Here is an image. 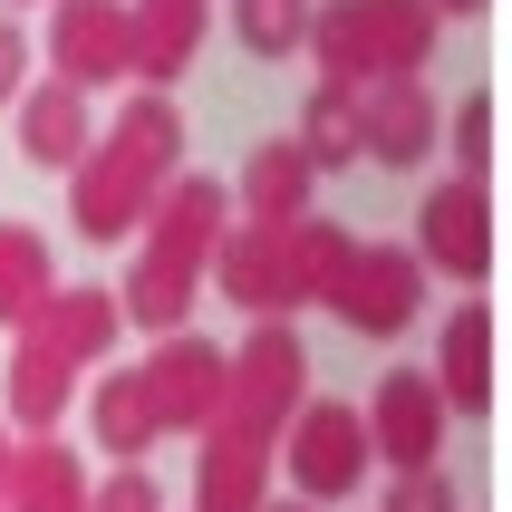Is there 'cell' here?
<instances>
[{"mask_svg":"<svg viewBox=\"0 0 512 512\" xmlns=\"http://www.w3.org/2000/svg\"><path fill=\"white\" fill-rule=\"evenodd\" d=\"M319 58H329V87H358V78H416L435 49V10L426 0H348L329 20H310Z\"/></svg>","mask_w":512,"mask_h":512,"instance_id":"6da1fadb","label":"cell"},{"mask_svg":"<svg viewBox=\"0 0 512 512\" xmlns=\"http://www.w3.org/2000/svg\"><path fill=\"white\" fill-rule=\"evenodd\" d=\"M165 136H174V116L145 97V107L116 126L107 155L78 165V232H87V242H107V232H126V223L145 213V184L165 174Z\"/></svg>","mask_w":512,"mask_h":512,"instance_id":"7a4b0ae2","label":"cell"},{"mask_svg":"<svg viewBox=\"0 0 512 512\" xmlns=\"http://www.w3.org/2000/svg\"><path fill=\"white\" fill-rule=\"evenodd\" d=\"M300 368H310V358H300V339H290L281 319L252 329V348L223 358V426L242 435V445H271V426L300 406Z\"/></svg>","mask_w":512,"mask_h":512,"instance_id":"3957f363","label":"cell"},{"mask_svg":"<svg viewBox=\"0 0 512 512\" xmlns=\"http://www.w3.org/2000/svg\"><path fill=\"white\" fill-rule=\"evenodd\" d=\"M358 474H368V416L339 406V397H310L300 426H290V484H300V503L358 493Z\"/></svg>","mask_w":512,"mask_h":512,"instance_id":"277c9868","label":"cell"},{"mask_svg":"<svg viewBox=\"0 0 512 512\" xmlns=\"http://www.w3.org/2000/svg\"><path fill=\"white\" fill-rule=\"evenodd\" d=\"M416 252H397V242H368V252H348L339 290H329V310L348 319V329H368V339H397L406 310H416Z\"/></svg>","mask_w":512,"mask_h":512,"instance_id":"5b68a950","label":"cell"},{"mask_svg":"<svg viewBox=\"0 0 512 512\" xmlns=\"http://www.w3.org/2000/svg\"><path fill=\"white\" fill-rule=\"evenodd\" d=\"M368 455H387L397 474H426V464L445 455V397H435V377L397 368L387 387H377V406H368Z\"/></svg>","mask_w":512,"mask_h":512,"instance_id":"8992f818","label":"cell"},{"mask_svg":"<svg viewBox=\"0 0 512 512\" xmlns=\"http://www.w3.org/2000/svg\"><path fill=\"white\" fill-rule=\"evenodd\" d=\"M58 78L68 87H97V78H126L136 68V20H126V0H58Z\"/></svg>","mask_w":512,"mask_h":512,"instance_id":"52a82bcc","label":"cell"},{"mask_svg":"<svg viewBox=\"0 0 512 512\" xmlns=\"http://www.w3.org/2000/svg\"><path fill=\"white\" fill-rule=\"evenodd\" d=\"M145 397H155V426H203V416H223V348H203L194 329L184 339L155 348V368H145Z\"/></svg>","mask_w":512,"mask_h":512,"instance_id":"ba28073f","label":"cell"},{"mask_svg":"<svg viewBox=\"0 0 512 512\" xmlns=\"http://www.w3.org/2000/svg\"><path fill=\"white\" fill-rule=\"evenodd\" d=\"M426 261L445 281H484L493 271V203H484L474 174H455V184L426 203Z\"/></svg>","mask_w":512,"mask_h":512,"instance_id":"9c48e42d","label":"cell"},{"mask_svg":"<svg viewBox=\"0 0 512 512\" xmlns=\"http://www.w3.org/2000/svg\"><path fill=\"white\" fill-rule=\"evenodd\" d=\"M435 145V107L416 78H377L368 97H358V155H387V165H416Z\"/></svg>","mask_w":512,"mask_h":512,"instance_id":"30bf717a","label":"cell"},{"mask_svg":"<svg viewBox=\"0 0 512 512\" xmlns=\"http://www.w3.org/2000/svg\"><path fill=\"white\" fill-rule=\"evenodd\" d=\"M165 223H155V271H184L194 281L203 271V252H213V232H223V184H203V174H184V184H165Z\"/></svg>","mask_w":512,"mask_h":512,"instance_id":"8fae6325","label":"cell"},{"mask_svg":"<svg viewBox=\"0 0 512 512\" xmlns=\"http://www.w3.org/2000/svg\"><path fill=\"white\" fill-rule=\"evenodd\" d=\"M435 397H445V416H493V310L484 300H464L445 319V377H435Z\"/></svg>","mask_w":512,"mask_h":512,"instance_id":"7c38bea8","label":"cell"},{"mask_svg":"<svg viewBox=\"0 0 512 512\" xmlns=\"http://www.w3.org/2000/svg\"><path fill=\"white\" fill-rule=\"evenodd\" d=\"M223 290L242 300V310H290L300 300V281H290V242L281 232H242V242H223Z\"/></svg>","mask_w":512,"mask_h":512,"instance_id":"4fadbf2b","label":"cell"},{"mask_svg":"<svg viewBox=\"0 0 512 512\" xmlns=\"http://www.w3.org/2000/svg\"><path fill=\"white\" fill-rule=\"evenodd\" d=\"M20 145H29V165H87V107L68 78H49L20 107Z\"/></svg>","mask_w":512,"mask_h":512,"instance_id":"5bb4252c","label":"cell"},{"mask_svg":"<svg viewBox=\"0 0 512 512\" xmlns=\"http://www.w3.org/2000/svg\"><path fill=\"white\" fill-rule=\"evenodd\" d=\"M242 194H252V223L261 232H290V223H300V203H310V165H300V145H252Z\"/></svg>","mask_w":512,"mask_h":512,"instance_id":"9a60e30c","label":"cell"},{"mask_svg":"<svg viewBox=\"0 0 512 512\" xmlns=\"http://www.w3.org/2000/svg\"><path fill=\"white\" fill-rule=\"evenodd\" d=\"M49 300H58V290H49V242H39L29 223H0V319L29 329Z\"/></svg>","mask_w":512,"mask_h":512,"instance_id":"2e32d148","label":"cell"},{"mask_svg":"<svg viewBox=\"0 0 512 512\" xmlns=\"http://www.w3.org/2000/svg\"><path fill=\"white\" fill-rule=\"evenodd\" d=\"M126 20H136V68L145 78H174L194 58V39H203V0H145Z\"/></svg>","mask_w":512,"mask_h":512,"instance_id":"e0dca14e","label":"cell"},{"mask_svg":"<svg viewBox=\"0 0 512 512\" xmlns=\"http://www.w3.org/2000/svg\"><path fill=\"white\" fill-rule=\"evenodd\" d=\"M10 512H87V484L58 445H29L20 455V484H10Z\"/></svg>","mask_w":512,"mask_h":512,"instance_id":"ac0fdd59","label":"cell"},{"mask_svg":"<svg viewBox=\"0 0 512 512\" xmlns=\"http://www.w3.org/2000/svg\"><path fill=\"white\" fill-rule=\"evenodd\" d=\"M203 512H261V445L223 435L203 455Z\"/></svg>","mask_w":512,"mask_h":512,"instance_id":"d6986e66","label":"cell"},{"mask_svg":"<svg viewBox=\"0 0 512 512\" xmlns=\"http://www.w3.org/2000/svg\"><path fill=\"white\" fill-rule=\"evenodd\" d=\"M300 126H310L300 136V165H348L358 155V87H319Z\"/></svg>","mask_w":512,"mask_h":512,"instance_id":"ffe728a7","label":"cell"},{"mask_svg":"<svg viewBox=\"0 0 512 512\" xmlns=\"http://www.w3.org/2000/svg\"><path fill=\"white\" fill-rule=\"evenodd\" d=\"M97 435H107L116 455H145V445H155V397H145V377H107V387H97Z\"/></svg>","mask_w":512,"mask_h":512,"instance_id":"44dd1931","label":"cell"},{"mask_svg":"<svg viewBox=\"0 0 512 512\" xmlns=\"http://www.w3.org/2000/svg\"><path fill=\"white\" fill-rule=\"evenodd\" d=\"M232 20H242V49L252 58H290L310 39V0H232Z\"/></svg>","mask_w":512,"mask_h":512,"instance_id":"7402d4cb","label":"cell"},{"mask_svg":"<svg viewBox=\"0 0 512 512\" xmlns=\"http://www.w3.org/2000/svg\"><path fill=\"white\" fill-rule=\"evenodd\" d=\"M455 145H464V174L484 184V165H493V97H464L455 107Z\"/></svg>","mask_w":512,"mask_h":512,"instance_id":"603a6c76","label":"cell"},{"mask_svg":"<svg viewBox=\"0 0 512 512\" xmlns=\"http://www.w3.org/2000/svg\"><path fill=\"white\" fill-rule=\"evenodd\" d=\"M387 512H455V484H445V474H397V493H387Z\"/></svg>","mask_w":512,"mask_h":512,"instance_id":"cb8c5ba5","label":"cell"},{"mask_svg":"<svg viewBox=\"0 0 512 512\" xmlns=\"http://www.w3.org/2000/svg\"><path fill=\"white\" fill-rule=\"evenodd\" d=\"M87 512H165V493L145 484V474H116L107 493H87Z\"/></svg>","mask_w":512,"mask_h":512,"instance_id":"d4e9b609","label":"cell"},{"mask_svg":"<svg viewBox=\"0 0 512 512\" xmlns=\"http://www.w3.org/2000/svg\"><path fill=\"white\" fill-rule=\"evenodd\" d=\"M20 68H29V39L10 20H0V107H10V97H20Z\"/></svg>","mask_w":512,"mask_h":512,"instance_id":"484cf974","label":"cell"},{"mask_svg":"<svg viewBox=\"0 0 512 512\" xmlns=\"http://www.w3.org/2000/svg\"><path fill=\"white\" fill-rule=\"evenodd\" d=\"M426 10H484V0H426Z\"/></svg>","mask_w":512,"mask_h":512,"instance_id":"4316f807","label":"cell"},{"mask_svg":"<svg viewBox=\"0 0 512 512\" xmlns=\"http://www.w3.org/2000/svg\"><path fill=\"white\" fill-rule=\"evenodd\" d=\"M271 512H310V503H271Z\"/></svg>","mask_w":512,"mask_h":512,"instance_id":"83f0119b","label":"cell"}]
</instances>
